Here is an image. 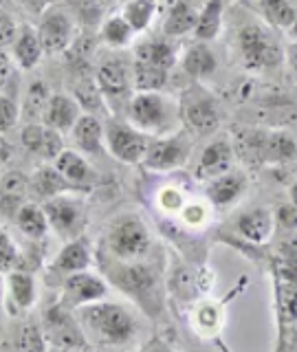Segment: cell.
I'll return each instance as SVG.
<instances>
[{
  "instance_id": "53",
  "label": "cell",
  "mask_w": 297,
  "mask_h": 352,
  "mask_svg": "<svg viewBox=\"0 0 297 352\" xmlns=\"http://www.w3.org/2000/svg\"><path fill=\"white\" fill-rule=\"evenodd\" d=\"M7 77H9V69H7V62H5V60H0V91H5Z\"/></svg>"
},
{
  "instance_id": "14",
  "label": "cell",
  "mask_w": 297,
  "mask_h": 352,
  "mask_svg": "<svg viewBox=\"0 0 297 352\" xmlns=\"http://www.w3.org/2000/svg\"><path fill=\"white\" fill-rule=\"evenodd\" d=\"M95 82L102 91L106 102H130L132 93V64H128L119 55H110L104 58L97 66Z\"/></svg>"
},
{
  "instance_id": "19",
  "label": "cell",
  "mask_w": 297,
  "mask_h": 352,
  "mask_svg": "<svg viewBox=\"0 0 297 352\" xmlns=\"http://www.w3.org/2000/svg\"><path fill=\"white\" fill-rule=\"evenodd\" d=\"M247 190H249L247 174L240 170H229L205 183V201L212 205V209L223 212V209L234 207L247 194Z\"/></svg>"
},
{
  "instance_id": "40",
  "label": "cell",
  "mask_w": 297,
  "mask_h": 352,
  "mask_svg": "<svg viewBox=\"0 0 297 352\" xmlns=\"http://www.w3.org/2000/svg\"><path fill=\"white\" fill-rule=\"evenodd\" d=\"M297 157V143L284 130L267 132V146H264V161L267 163H286Z\"/></svg>"
},
{
  "instance_id": "35",
  "label": "cell",
  "mask_w": 297,
  "mask_h": 352,
  "mask_svg": "<svg viewBox=\"0 0 297 352\" xmlns=\"http://www.w3.org/2000/svg\"><path fill=\"white\" fill-rule=\"evenodd\" d=\"M256 7L264 18V25L271 29L289 31L297 18V5L293 0H256Z\"/></svg>"
},
{
  "instance_id": "48",
  "label": "cell",
  "mask_w": 297,
  "mask_h": 352,
  "mask_svg": "<svg viewBox=\"0 0 297 352\" xmlns=\"http://www.w3.org/2000/svg\"><path fill=\"white\" fill-rule=\"evenodd\" d=\"M18 31H20V27H18L16 18L11 16V14H7V11L0 9V51L14 44Z\"/></svg>"
},
{
  "instance_id": "31",
  "label": "cell",
  "mask_w": 297,
  "mask_h": 352,
  "mask_svg": "<svg viewBox=\"0 0 297 352\" xmlns=\"http://www.w3.org/2000/svg\"><path fill=\"white\" fill-rule=\"evenodd\" d=\"M42 55L44 49L38 29H33L31 25H22L14 44H11V58H14V62L22 71H33L42 62Z\"/></svg>"
},
{
  "instance_id": "45",
  "label": "cell",
  "mask_w": 297,
  "mask_h": 352,
  "mask_svg": "<svg viewBox=\"0 0 297 352\" xmlns=\"http://www.w3.org/2000/svg\"><path fill=\"white\" fill-rule=\"evenodd\" d=\"M22 262V253L16 245V240L11 238V234L0 227V275H7L9 271H14L20 267Z\"/></svg>"
},
{
  "instance_id": "52",
  "label": "cell",
  "mask_w": 297,
  "mask_h": 352,
  "mask_svg": "<svg viewBox=\"0 0 297 352\" xmlns=\"http://www.w3.org/2000/svg\"><path fill=\"white\" fill-rule=\"evenodd\" d=\"M203 344H194V346H187L183 352H223V350H218L216 346H212L209 341H205V339H201Z\"/></svg>"
},
{
  "instance_id": "47",
  "label": "cell",
  "mask_w": 297,
  "mask_h": 352,
  "mask_svg": "<svg viewBox=\"0 0 297 352\" xmlns=\"http://www.w3.org/2000/svg\"><path fill=\"white\" fill-rule=\"evenodd\" d=\"M275 229L284 231L286 236L297 231V207L293 203H284L275 212Z\"/></svg>"
},
{
  "instance_id": "54",
  "label": "cell",
  "mask_w": 297,
  "mask_h": 352,
  "mask_svg": "<svg viewBox=\"0 0 297 352\" xmlns=\"http://www.w3.org/2000/svg\"><path fill=\"white\" fill-rule=\"evenodd\" d=\"M286 55H289V60H291V66H293V71L297 75V42H293V47L286 51Z\"/></svg>"
},
{
  "instance_id": "25",
  "label": "cell",
  "mask_w": 297,
  "mask_h": 352,
  "mask_svg": "<svg viewBox=\"0 0 297 352\" xmlns=\"http://www.w3.org/2000/svg\"><path fill=\"white\" fill-rule=\"evenodd\" d=\"M29 201V176L20 170H9L0 176V214L14 220L18 209Z\"/></svg>"
},
{
  "instance_id": "4",
  "label": "cell",
  "mask_w": 297,
  "mask_h": 352,
  "mask_svg": "<svg viewBox=\"0 0 297 352\" xmlns=\"http://www.w3.org/2000/svg\"><path fill=\"white\" fill-rule=\"evenodd\" d=\"M269 25L249 20L242 22L234 33V49L238 55V62L245 71L251 73H267L275 71L284 64L286 51L278 36L273 33Z\"/></svg>"
},
{
  "instance_id": "2",
  "label": "cell",
  "mask_w": 297,
  "mask_h": 352,
  "mask_svg": "<svg viewBox=\"0 0 297 352\" xmlns=\"http://www.w3.org/2000/svg\"><path fill=\"white\" fill-rule=\"evenodd\" d=\"M99 269L108 284L124 293L139 311L159 319L165 311V291H163V269L154 258L141 262H115L104 256H97Z\"/></svg>"
},
{
  "instance_id": "58",
  "label": "cell",
  "mask_w": 297,
  "mask_h": 352,
  "mask_svg": "<svg viewBox=\"0 0 297 352\" xmlns=\"http://www.w3.org/2000/svg\"><path fill=\"white\" fill-rule=\"evenodd\" d=\"M295 352H297V348H295Z\"/></svg>"
},
{
  "instance_id": "10",
  "label": "cell",
  "mask_w": 297,
  "mask_h": 352,
  "mask_svg": "<svg viewBox=\"0 0 297 352\" xmlns=\"http://www.w3.org/2000/svg\"><path fill=\"white\" fill-rule=\"evenodd\" d=\"M190 154H192L190 132L176 130L172 135L150 139V146L146 150V157H143L141 165L154 174H170L183 168L190 161Z\"/></svg>"
},
{
  "instance_id": "37",
  "label": "cell",
  "mask_w": 297,
  "mask_h": 352,
  "mask_svg": "<svg viewBox=\"0 0 297 352\" xmlns=\"http://www.w3.org/2000/svg\"><path fill=\"white\" fill-rule=\"evenodd\" d=\"M51 99L49 93V86L44 84L42 80H33L27 91L25 97H22V104H20V117L27 121V124H40L42 115H44V108H47Z\"/></svg>"
},
{
  "instance_id": "28",
  "label": "cell",
  "mask_w": 297,
  "mask_h": 352,
  "mask_svg": "<svg viewBox=\"0 0 297 352\" xmlns=\"http://www.w3.org/2000/svg\"><path fill=\"white\" fill-rule=\"evenodd\" d=\"M11 348L14 352H49V341L44 337L40 319L33 315L18 317L16 326L11 328Z\"/></svg>"
},
{
  "instance_id": "33",
  "label": "cell",
  "mask_w": 297,
  "mask_h": 352,
  "mask_svg": "<svg viewBox=\"0 0 297 352\" xmlns=\"http://www.w3.org/2000/svg\"><path fill=\"white\" fill-rule=\"evenodd\" d=\"M225 18V0H205V5L198 9V20L194 29V38L198 42H212L223 31Z\"/></svg>"
},
{
  "instance_id": "34",
  "label": "cell",
  "mask_w": 297,
  "mask_h": 352,
  "mask_svg": "<svg viewBox=\"0 0 297 352\" xmlns=\"http://www.w3.org/2000/svg\"><path fill=\"white\" fill-rule=\"evenodd\" d=\"M269 271L291 282H297V231L280 240L278 249L269 258Z\"/></svg>"
},
{
  "instance_id": "15",
  "label": "cell",
  "mask_w": 297,
  "mask_h": 352,
  "mask_svg": "<svg viewBox=\"0 0 297 352\" xmlns=\"http://www.w3.org/2000/svg\"><path fill=\"white\" fill-rule=\"evenodd\" d=\"M38 36L42 42L44 55L64 53L75 40V22L73 16L62 7H51L44 11L38 22Z\"/></svg>"
},
{
  "instance_id": "38",
  "label": "cell",
  "mask_w": 297,
  "mask_h": 352,
  "mask_svg": "<svg viewBox=\"0 0 297 352\" xmlns=\"http://www.w3.org/2000/svg\"><path fill=\"white\" fill-rule=\"evenodd\" d=\"M170 82V71L132 60V88L135 93H161Z\"/></svg>"
},
{
  "instance_id": "30",
  "label": "cell",
  "mask_w": 297,
  "mask_h": 352,
  "mask_svg": "<svg viewBox=\"0 0 297 352\" xmlns=\"http://www.w3.org/2000/svg\"><path fill=\"white\" fill-rule=\"evenodd\" d=\"M181 69L185 75H190L192 80L201 82L212 77L218 71V58L216 53L209 49L207 42H194L185 49L183 58H181Z\"/></svg>"
},
{
  "instance_id": "42",
  "label": "cell",
  "mask_w": 297,
  "mask_h": 352,
  "mask_svg": "<svg viewBox=\"0 0 297 352\" xmlns=\"http://www.w3.org/2000/svg\"><path fill=\"white\" fill-rule=\"evenodd\" d=\"M187 201V192L176 183H165L154 192V207L165 216H179Z\"/></svg>"
},
{
  "instance_id": "49",
  "label": "cell",
  "mask_w": 297,
  "mask_h": 352,
  "mask_svg": "<svg viewBox=\"0 0 297 352\" xmlns=\"http://www.w3.org/2000/svg\"><path fill=\"white\" fill-rule=\"evenodd\" d=\"M20 7L25 9V14L31 18H40L44 11H49L53 7V0H18Z\"/></svg>"
},
{
  "instance_id": "36",
  "label": "cell",
  "mask_w": 297,
  "mask_h": 352,
  "mask_svg": "<svg viewBox=\"0 0 297 352\" xmlns=\"http://www.w3.org/2000/svg\"><path fill=\"white\" fill-rule=\"evenodd\" d=\"M137 33L132 31V27L126 22V18L121 14H113L102 20V25H99V40H102L108 49H126L132 44Z\"/></svg>"
},
{
  "instance_id": "3",
  "label": "cell",
  "mask_w": 297,
  "mask_h": 352,
  "mask_svg": "<svg viewBox=\"0 0 297 352\" xmlns=\"http://www.w3.org/2000/svg\"><path fill=\"white\" fill-rule=\"evenodd\" d=\"M99 256L115 262H141L154 258V238L148 223L135 212L115 216L106 225Z\"/></svg>"
},
{
  "instance_id": "29",
  "label": "cell",
  "mask_w": 297,
  "mask_h": 352,
  "mask_svg": "<svg viewBox=\"0 0 297 352\" xmlns=\"http://www.w3.org/2000/svg\"><path fill=\"white\" fill-rule=\"evenodd\" d=\"M198 20V11L187 0H172L165 9L161 31L165 38H183L187 33H194Z\"/></svg>"
},
{
  "instance_id": "1",
  "label": "cell",
  "mask_w": 297,
  "mask_h": 352,
  "mask_svg": "<svg viewBox=\"0 0 297 352\" xmlns=\"http://www.w3.org/2000/svg\"><path fill=\"white\" fill-rule=\"evenodd\" d=\"M88 346L102 352H126L132 350L143 335L141 311L132 304L102 300L82 306L75 311Z\"/></svg>"
},
{
  "instance_id": "20",
  "label": "cell",
  "mask_w": 297,
  "mask_h": 352,
  "mask_svg": "<svg viewBox=\"0 0 297 352\" xmlns=\"http://www.w3.org/2000/svg\"><path fill=\"white\" fill-rule=\"evenodd\" d=\"M190 326L198 339L214 341L225 328V302L203 297L190 308Z\"/></svg>"
},
{
  "instance_id": "12",
  "label": "cell",
  "mask_w": 297,
  "mask_h": 352,
  "mask_svg": "<svg viewBox=\"0 0 297 352\" xmlns=\"http://www.w3.org/2000/svg\"><path fill=\"white\" fill-rule=\"evenodd\" d=\"M108 293H110V284L106 282V278L93 271H80L66 275L60 282V302L66 308H71V311L102 302L108 297Z\"/></svg>"
},
{
  "instance_id": "57",
  "label": "cell",
  "mask_w": 297,
  "mask_h": 352,
  "mask_svg": "<svg viewBox=\"0 0 297 352\" xmlns=\"http://www.w3.org/2000/svg\"><path fill=\"white\" fill-rule=\"evenodd\" d=\"M5 3H7V0H0V7H3V5H5Z\"/></svg>"
},
{
  "instance_id": "46",
  "label": "cell",
  "mask_w": 297,
  "mask_h": 352,
  "mask_svg": "<svg viewBox=\"0 0 297 352\" xmlns=\"http://www.w3.org/2000/svg\"><path fill=\"white\" fill-rule=\"evenodd\" d=\"M18 119H20V104L16 95L0 91V135H7L9 130H14Z\"/></svg>"
},
{
  "instance_id": "32",
  "label": "cell",
  "mask_w": 297,
  "mask_h": 352,
  "mask_svg": "<svg viewBox=\"0 0 297 352\" xmlns=\"http://www.w3.org/2000/svg\"><path fill=\"white\" fill-rule=\"evenodd\" d=\"M14 225L29 242H33V245L44 242V238H47L51 231L47 214H44L42 205L36 201H27L18 209V214L14 216Z\"/></svg>"
},
{
  "instance_id": "50",
  "label": "cell",
  "mask_w": 297,
  "mask_h": 352,
  "mask_svg": "<svg viewBox=\"0 0 297 352\" xmlns=\"http://www.w3.org/2000/svg\"><path fill=\"white\" fill-rule=\"evenodd\" d=\"M135 352H176V350L172 348V344H170L168 339H163V337H150L148 341H143V344Z\"/></svg>"
},
{
  "instance_id": "7",
  "label": "cell",
  "mask_w": 297,
  "mask_h": 352,
  "mask_svg": "<svg viewBox=\"0 0 297 352\" xmlns=\"http://www.w3.org/2000/svg\"><path fill=\"white\" fill-rule=\"evenodd\" d=\"M40 324L49 346L58 352H84L91 348L80 322L75 317V311L66 308L60 300H55L44 308Z\"/></svg>"
},
{
  "instance_id": "13",
  "label": "cell",
  "mask_w": 297,
  "mask_h": 352,
  "mask_svg": "<svg viewBox=\"0 0 297 352\" xmlns=\"http://www.w3.org/2000/svg\"><path fill=\"white\" fill-rule=\"evenodd\" d=\"M38 304V282L33 271L14 269L5 275V291H3V311L7 317L18 319L31 315L33 306Z\"/></svg>"
},
{
  "instance_id": "6",
  "label": "cell",
  "mask_w": 297,
  "mask_h": 352,
  "mask_svg": "<svg viewBox=\"0 0 297 352\" xmlns=\"http://www.w3.org/2000/svg\"><path fill=\"white\" fill-rule=\"evenodd\" d=\"M179 113H181V121L185 124V130L196 137L214 135L220 121H223L220 102L214 97V93H209L201 84L187 86L181 93Z\"/></svg>"
},
{
  "instance_id": "55",
  "label": "cell",
  "mask_w": 297,
  "mask_h": 352,
  "mask_svg": "<svg viewBox=\"0 0 297 352\" xmlns=\"http://www.w3.org/2000/svg\"><path fill=\"white\" fill-rule=\"evenodd\" d=\"M289 198H291V201L289 203H293L295 207H297V181L291 185V190H289Z\"/></svg>"
},
{
  "instance_id": "56",
  "label": "cell",
  "mask_w": 297,
  "mask_h": 352,
  "mask_svg": "<svg viewBox=\"0 0 297 352\" xmlns=\"http://www.w3.org/2000/svg\"><path fill=\"white\" fill-rule=\"evenodd\" d=\"M286 33H289L293 42H297V18H295V22H293V27H291L289 31H286Z\"/></svg>"
},
{
  "instance_id": "17",
  "label": "cell",
  "mask_w": 297,
  "mask_h": 352,
  "mask_svg": "<svg viewBox=\"0 0 297 352\" xmlns=\"http://www.w3.org/2000/svg\"><path fill=\"white\" fill-rule=\"evenodd\" d=\"M234 161H236L234 141L229 137H216L207 143L201 154H198V161L194 168V179L203 181V183L212 181L216 176L234 170Z\"/></svg>"
},
{
  "instance_id": "11",
  "label": "cell",
  "mask_w": 297,
  "mask_h": 352,
  "mask_svg": "<svg viewBox=\"0 0 297 352\" xmlns=\"http://www.w3.org/2000/svg\"><path fill=\"white\" fill-rule=\"evenodd\" d=\"M150 139L146 132L135 128L130 121L124 119H108L104 124V143L110 157L126 165H139L146 157V150L150 146Z\"/></svg>"
},
{
  "instance_id": "44",
  "label": "cell",
  "mask_w": 297,
  "mask_h": 352,
  "mask_svg": "<svg viewBox=\"0 0 297 352\" xmlns=\"http://www.w3.org/2000/svg\"><path fill=\"white\" fill-rule=\"evenodd\" d=\"M66 11L73 14L77 20L86 27H95L102 25V16H104V5L102 0H62Z\"/></svg>"
},
{
  "instance_id": "22",
  "label": "cell",
  "mask_w": 297,
  "mask_h": 352,
  "mask_svg": "<svg viewBox=\"0 0 297 352\" xmlns=\"http://www.w3.org/2000/svg\"><path fill=\"white\" fill-rule=\"evenodd\" d=\"M20 143L25 146V150L44 161H55L58 154L64 150L60 132L44 126L42 121L40 124H25V128L20 130Z\"/></svg>"
},
{
  "instance_id": "16",
  "label": "cell",
  "mask_w": 297,
  "mask_h": 352,
  "mask_svg": "<svg viewBox=\"0 0 297 352\" xmlns=\"http://www.w3.org/2000/svg\"><path fill=\"white\" fill-rule=\"evenodd\" d=\"M234 231L240 240H245L249 247L260 249L267 247L275 236V214L267 207H251L240 212L234 220Z\"/></svg>"
},
{
  "instance_id": "21",
  "label": "cell",
  "mask_w": 297,
  "mask_h": 352,
  "mask_svg": "<svg viewBox=\"0 0 297 352\" xmlns=\"http://www.w3.org/2000/svg\"><path fill=\"white\" fill-rule=\"evenodd\" d=\"M62 194H82L73 183H69L64 176L55 170V165L44 163L40 168H36L29 176V196L31 201L36 203H44V201H51L55 196H62Z\"/></svg>"
},
{
  "instance_id": "43",
  "label": "cell",
  "mask_w": 297,
  "mask_h": 352,
  "mask_svg": "<svg viewBox=\"0 0 297 352\" xmlns=\"http://www.w3.org/2000/svg\"><path fill=\"white\" fill-rule=\"evenodd\" d=\"M212 212H214V209L205 201V198H190L176 218L181 220V225L185 229L201 231V229H205L209 225V220H212Z\"/></svg>"
},
{
  "instance_id": "18",
  "label": "cell",
  "mask_w": 297,
  "mask_h": 352,
  "mask_svg": "<svg viewBox=\"0 0 297 352\" xmlns=\"http://www.w3.org/2000/svg\"><path fill=\"white\" fill-rule=\"evenodd\" d=\"M93 264V245L91 240L84 236L64 242V247L58 251L49 264V278H58V284L66 278V275L88 271V267Z\"/></svg>"
},
{
  "instance_id": "41",
  "label": "cell",
  "mask_w": 297,
  "mask_h": 352,
  "mask_svg": "<svg viewBox=\"0 0 297 352\" xmlns=\"http://www.w3.org/2000/svg\"><path fill=\"white\" fill-rule=\"evenodd\" d=\"M73 99H75L77 104H80V108L84 110V113H88V115L102 113L104 104H106V99H104L102 91H99L95 77H80V80H75V84H73Z\"/></svg>"
},
{
  "instance_id": "27",
  "label": "cell",
  "mask_w": 297,
  "mask_h": 352,
  "mask_svg": "<svg viewBox=\"0 0 297 352\" xmlns=\"http://www.w3.org/2000/svg\"><path fill=\"white\" fill-rule=\"evenodd\" d=\"M73 141L77 146V152L82 154H91V157H97L102 154L106 143H104V121L97 115H88L82 113V117L77 119V124L71 130Z\"/></svg>"
},
{
  "instance_id": "8",
  "label": "cell",
  "mask_w": 297,
  "mask_h": 352,
  "mask_svg": "<svg viewBox=\"0 0 297 352\" xmlns=\"http://www.w3.org/2000/svg\"><path fill=\"white\" fill-rule=\"evenodd\" d=\"M275 311V350L295 352L297 348V282L271 273Z\"/></svg>"
},
{
  "instance_id": "26",
  "label": "cell",
  "mask_w": 297,
  "mask_h": 352,
  "mask_svg": "<svg viewBox=\"0 0 297 352\" xmlns=\"http://www.w3.org/2000/svg\"><path fill=\"white\" fill-rule=\"evenodd\" d=\"M135 62L157 66V69H163V71H172L176 62H179V53H176V47L170 38H165V36L146 38L137 42Z\"/></svg>"
},
{
  "instance_id": "24",
  "label": "cell",
  "mask_w": 297,
  "mask_h": 352,
  "mask_svg": "<svg viewBox=\"0 0 297 352\" xmlns=\"http://www.w3.org/2000/svg\"><path fill=\"white\" fill-rule=\"evenodd\" d=\"M80 117H82V108L73 99V95L53 93L47 108H44L42 124L53 128V130H58L60 135H64V132L73 130V126L77 124V119Z\"/></svg>"
},
{
  "instance_id": "51",
  "label": "cell",
  "mask_w": 297,
  "mask_h": 352,
  "mask_svg": "<svg viewBox=\"0 0 297 352\" xmlns=\"http://www.w3.org/2000/svg\"><path fill=\"white\" fill-rule=\"evenodd\" d=\"M14 157V146L5 139V135H0V165H5Z\"/></svg>"
},
{
  "instance_id": "39",
  "label": "cell",
  "mask_w": 297,
  "mask_h": 352,
  "mask_svg": "<svg viewBox=\"0 0 297 352\" xmlns=\"http://www.w3.org/2000/svg\"><path fill=\"white\" fill-rule=\"evenodd\" d=\"M119 14L126 18L132 31L143 33L152 27L154 18L159 14V0H128Z\"/></svg>"
},
{
  "instance_id": "23",
  "label": "cell",
  "mask_w": 297,
  "mask_h": 352,
  "mask_svg": "<svg viewBox=\"0 0 297 352\" xmlns=\"http://www.w3.org/2000/svg\"><path fill=\"white\" fill-rule=\"evenodd\" d=\"M53 165H55V170H58L69 183H73L80 192H91L97 183V172L93 170V165L77 150L64 148L58 154V159L53 161Z\"/></svg>"
},
{
  "instance_id": "9",
  "label": "cell",
  "mask_w": 297,
  "mask_h": 352,
  "mask_svg": "<svg viewBox=\"0 0 297 352\" xmlns=\"http://www.w3.org/2000/svg\"><path fill=\"white\" fill-rule=\"evenodd\" d=\"M40 205L44 209V214H47L51 231L60 240L69 242V240L84 236L86 225H88V212L80 196L62 194Z\"/></svg>"
},
{
  "instance_id": "5",
  "label": "cell",
  "mask_w": 297,
  "mask_h": 352,
  "mask_svg": "<svg viewBox=\"0 0 297 352\" xmlns=\"http://www.w3.org/2000/svg\"><path fill=\"white\" fill-rule=\"evenodd\" d=\"M128 121L148 137H165L179 130V102L161 93H132L126 106Z\"/></svg>"
}]
</instances>
